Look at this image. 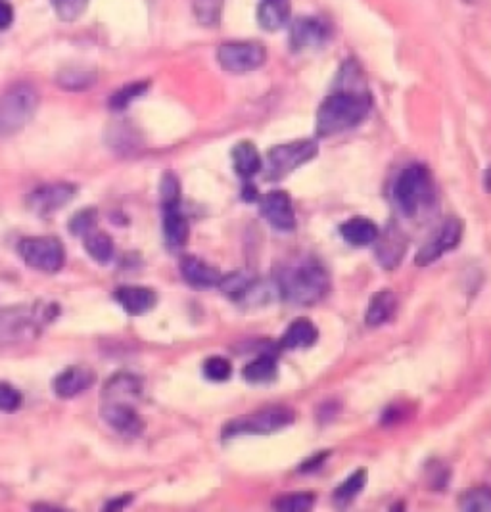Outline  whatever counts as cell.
<instances>
[{
	"label": "cell",
	"instance_id": "cell-25",
	"mask_svg": "<svg viewBox=\"0 0 491 512\" xmlns=\"http://www.w3.org/2000/svg\"><path fill=\"white\" fill-rule=\"evenodd\" d=\"M405 249H407V242L403 240V236L398 232H390L386 238H382L380 246H376V256L382 267L386 269H395L405 256Z\"/></svg>",
	"mask_w": 491,
	"mask_h": 512
},
{
	"label": "cell",
	"instance_id": "cell-13",
	"mask_svg": "<svg viewBox=\"0 0 491 512\" xmlns=\"http://www.w3.org/2000/svg\"><path fill=\"white\" fill-rule=\"evenodd\" d=\"M77 194L75 185L71 183H54L44 185L37 190H33L28 198L29 208L41 217L52 216L54 211L66 208L74 196Z\"/></svg>",
	"mask_w": 491,
	"mask_h": 512
},
{
	"label": "cell",
	"instance_id": "cell-1",
	"mask_svg": "<svg viewBox=\"0 0 491 512\" xmlns=\"http://www.w3.org/2000/svg\"><path fill=\"white\" fill-rule=\"evenodd\" d=\"M357 74L359 67L352 59L344 64L342 81L345 83V87L329 94L317 112L315 123L319 137H337L344 130L357 127L368 115L373 100H370V94L365 89L352 85Z\"/></svg>",
	"mask_w": 491,
	"mask_h": 512
},
{
	"label": "cell",
	"instance_id": "cell-26",
	"mask_svg": "<svg viewBox=\"0 0 491 512\" xmlns=\"http://www.w3.org/2000/svg\"><path fill=\"white\" fill-rule=\"evenodd\" d=\"M277 361L271 355H259L257 359L244 366V378L251 384H269L277 378Z\"/></svg>",
	"mask_w": 491,
	"mask_h": 512
},
{
	"label": "cell",
	"instance_id": "cell-21",
	"mask_svg": "<svg viewBox=\"0 0 491 512\" xmlns=\"http://www.w3.org/2000/svg\"><path fill=\"white\" fill-rule=\"evenodd\" d=\"M340 234L347 244L361 248L378 240V227L370 219L353 217L342 224Z\"/></svg>",
	"mask_w": 491,
	"mask_h": 512
},
{
	"label": "cell",
	"instance_id": "cell-11",
	"mask_svg": "<svg viewBox=\"0 0 491 512\" xmlns=\"http://www.w3.org/2000/svg\"><path fill=\"white\" fill-rule=\"evenodd\" d=\"M330 26L322 18L302 16L290 28V46L294 52L319 49L330 39Z\"/></svg>",
	"mask_w": 491,
	"mask_h": 512
},
{
	"label": "cell",
	"instance_id": "cell-6",
	"mask_svg": "<svg viewBox=\"0 0 491 512\" xmlns=\"http://www.w3.org/2000/svg\"><path fill=\"white\" fill-rule=\"evenodd\" d=\"M317 152H319L317 142L311 138L273 146L267 154L269 161L267 178L269 181H281V178L289 177L297 168H302L304 163L313 160L317 156Z\"/></svg>",
	"mask_w": 491,
	"mask_h": 512
},
{
	"label": "cell",
	"instance_id": "cell-9",
	"mask_svg": "<svg viewBox=\"0 0 491 512\" xmlns=\"http://www.w3.org/2000/svg\"><path fill=\"white\" fill-rule=\"evenodd\" d=\"M39 319L28 307L6 309L0 313V348L20 343L37 335Z\"/></svg>",
	"mask_w": 491,
	"mask_h": 512
},
{
	"label": "cell",
	"instance_id": "cell-12",
	"mask_svg": "<svg viewBox=\"0 0 491 512\" xmlns=\"http://www.w3.org/2000/svg\"><path fill=\"white\" fill-rule=\"evenodd\" d=\"M261 216L271 224L273 229L281 232H292L297 227L296 211L292 206V198L284 190H273L259 201Z\"/></svg>",
	"mask_w": 491,
	"mask_h": 512
},
{
	"label": "cell",
	"instance_id": "cell-27",
	"mask_svg": "<svg viewBox=\"0 0 491 512\" xmlns=\"http://www.w3.org/2000/svg\"><path fill=\"white\" fill-rule=\"evenodd\" d=\"M85 249L87 254L94 259L99 261V264H110L114 252H115V246L114 240L107 234L99 232V231H92L85 236Z\"/></svg>",
	"mask_w": 491,
	"mask_h": 512
},
{
	"label": "cell",
	"instance_id": "cell-7",
	"mask_svg": "<svg viewBox=\"0 0 491 512\" xmlns=\"http://www.w3.org/2000/svg\"><path fill=\"white\" fill-rule=\"evenodd\" d=\"M218 59L225 71L248 74L267 62V49L257 41H233L219 46Z\"/></svg>",
	"mask_w": 491,
	"mask_h": 512
},
{
	"label": "cell",
	"instance_id": "cell-5",
	"mask_svg": "<svg viewBox=\"0 0 491 512\" xmlns=\"http://www.w3.org/2000/svg\"><path fill=\"white\" fill-rule=\"evenodd\" d=\"M294 422V413L289 407H265L256 413L241 416L225 426L223 436H244V434H273Z\"/></svg>",
	"mask_w": 491,
	"mask_h": 512
},
{
	"label": "cell",
	"instance_id": "cell-33",
	"mask_svg": "<svg viewBox=\"0 0 491 512\" xmlns=\"http://www.w3.org/2000/svg\"><path fill=\"white\" fill-rule=\"evenodd\" d=\"M147 89H148V83H133V85H127L123 89L115 91L114 97L110 98L112 110H125L127 106L133 102L135 98L142 97Z\"/></svg>",
	"mask_w": 491,
	"mask_h": 512
},
{
	"label": "cell",
	"instance_id": "cell-40",
	"mask_svg": "<svg viewBox=\"0 0 491 512\" xmlns=\"http://www.w3.org/2000/svg\"><path fill=\"white\" fill-rule=\"evenodd\" d=\"M325 457L327 455H319V457H315V459H309V462H305L304 467H302V470H309V469H317V467H321L322 462H325Z\"/></svg>",
	"mask_w": 491,
	"mask_h": 512
},
{
	"label": "cell",
	"instance_id": "cell-14",
	"mask_svg": "<svg viewBox=\"0 0 491 512\" xmlns=\"http://www.w3.org/2000/svg\"><path fill=\"white\" fill-rule=\"evenodd\" d=\"M100 413L106 424H110L119 434L139 436L142 432V428H145L139 413L135 411L133 405H131V399L104 398Z\"/></svg>",
	"mask_w": 491,
	"mask_h": 512
},
{
	"label": "cell",
	"instance_id": "cell-19",
	"mask_svg": "<svg viewBox=\"0 0 491 512\" xmlns=\"http://www.w3.org/2000/svg\"><path fill=\"white\" fill-rule=\"evenodd\" d=\"M181 275L188 284L196 286V288H215V286L221 284L223 279L218 269L194 256H186L181 259Z\"/></svg>",
	"mask_w": 491,
	"mask_h": 512
},
{
	"label": "cell",
	"instance_id": "cell-37",
	"mask_svg": "<svg viewBox=\"0 0 491 512\" xmlns=\"http://www.w3.org/2000/svg\"><path fill=\"white\" fill-rule=\"evenodd\" d=\"M21 405V394L10 384H0V411H16Z\"/></svg>",
	"mask_w": 491,
	"mask_h": 512
},
{
	"label": "cell",
	"instance_id": "cell-18",
	"mask_svg": "<svg viewBox=\"0 0 491 512\" xmlns=\"http://www.w3.org/2000/svg\"><path fill=\"white\" fill-rule=\"evenodd\" d=\"M115 300L129 315H145L158 302V295L147 286H122L115 290Z\"/></svg>",
	"mask_w": 491,
	"mask_h": 512
},
{
	"label": "cell",
	"instance_id": "cell-24",
	"mask_svg": "<svg viewBox=\"0 0 491 512\" xmlns=\"http://www.w3.org/2000/svg\"><path fill=\"white\" fill-rule=\"evenodd\" d=\"M233 161H234L236 175L242 177L244 181H248V178L257 175L261 171V165H263L257 148L251 145L249 140L238 142V145L234 146Z\"/></svg>",
	"mask_w": 491,
	"mask_h": 512
},
{
	"label": "cell",
	"instance_id": "cell-34",
	"mask_svg": "<svg viewBox=\"0 0 491 512\" xmlns=\"http://www.w3.org/2000/svg\"><path fill=\"white\" fill-rule=\"evenodd\" d=\"M203 374L210 378L211 382H225L233 374L231 363L225 359V357H210V359L203 363Z\"/></svg>",
	"mask_w": 491,
	"mask_h": 512
},
{
	"label": "cell",
	"instance_id": "cell-16",
	"mask_svg": "<svg viewBox=\"0 0 491 512\" xmlns=\"http://www.w3.org/2000/svg\"><path fill=\"white\" fill-rule=\"evenodd\" d=\"M94 380H97V373L89 366H67L64 373H59L54 380V394L62 399L75 398L83 391L89 390Z\"/></svg>",
	"mask_w": 491,
	"mask_h": 512
},
{
	"label": "cell",
	"instance_id": "cell-38",
	"mask_svg": "<svg viewBox=\"0 0 491 512\" xmlns=\"http://www.w3.org/2000/svg\"><path fill=\"white\" fill-rule=\"evenodd\" d=\"M12 20H14V10H12L6 0H0V29L10 28Z\"/></svg>",
	"mask_w": 491,
	"mask_h": 512
},
{
	"label": "cell",
	"instance_id": "cell-23",
	"mask_svg": "<svg viewBox=\"0 0 491 512\" xmlns=\"http://www.w3.org/2000/svg\"><path fill=\"white\" fill-rule=\"evenodd\" d=\"M317 327L309 319H296L284 332L281 345L284 350H305L317 342Z\"/></svg>",
	"mask_w": 491,
	"mask_h": 512
},
{
	"label": "cell",
	"instance_id": "cell-2",
	"mask_svg": "<svg viewBox=\"0 0 491 512\" xmlns=\"http://www.w3.org/2000/svg\"><path fill=\"white\" fill-rule=\"evenodd\" d=\"M279 292L294 305H315L330 290L327 269L315 257H297L277 272Z\"/></svg>",
	"mask_w": 491,
	"mask_h": 512
},
{
	"label": "cell",
	"instance_id": "cell-10",
	"mask_svg": "<svg viewBox=\"0 0 491 512\" xmlns=\"http://www.w3.org/2000/svg\"><path fill=\"white\" fill-rule=\"evenodd\" d=\"M461 238H463V223L457 217L447 219L441 224V229L436 232V236L430 238L426 246L418 249L415 264L418 267L432 265L434 261H438L443 254H447L451 252V249L457 248Z\"/></svg>",
	"mask_w": 491,
	"mask_h": 512
},
{
	"label": "cell",
	"instance_id": "cell-32",
	"mask_svg": "<svg viewBox=\"0 0 491 512\" xmlns=\"http://www.w3.org/2000/svg\"><path fill=\"white\" fill-rule=\"evenodd\" d=\"M313 505H315L313 493L284 495L279 499V501H274V508L284 510V512H305V510H311Z\"/></svg>",
	"mask_w": 491,
	"mask_h": 512
},
{
	"label": "cell",
	"instance_id": "cell-22",
	"mask_svg": "<svg viewBox=\"0 0 491 512\" xmlns=\"http://www.w3.org/2000/svg\"><path fill=\"white\" fill-rule=\"evenodd\" d=\"M395 309H398V300H395V294L388 288L380 290L376 295H373V300L368 303L365 323L370 328H376L386 325L388 320L393 317Z\"/></svg>",
	"mask_w": 491,
	"mask_h": 512
},
{
	"label": "cell",
	"instance_id": "cell-39",
	"mask_svg": "<svg viewBox=\"0 0 491 512\" xmlns=\"http://www.w3.org/2000/svg\"><path fill=\"white\" fill-rule=\"evenodd\" d=\"M131 499H133L131 495H127V497H119L117 501H110V503H107L106 508H107V510H119V508H125V507L131 503Z\"/></svg>",
	"mask_w": 491,
	"mask_h": 512
},
{
	"label": "cell",
	"instance_id": "cell-20",
	"mask_svg": "<svg viewBox=\"0 0 491 512\" xmlns=\"http://www.w3.org/2000/svg\"><path fill=\"white\" fill-rule=\"evenodd\" d=\"M292 14L290 0H261L257 6V21L263 29L279 31L289 23Z\"/></svg>",
	"mask_w": 491,
	"mask_h": 512
},
{
	"label": "cell",
	"instance_id": "cell-17",
	"mask_svg": "<svg viewBox=\"0 0 491 512\" xmlns=\"http://www.w3.org/2000/svg\"><path fill=\"white\" fill-rule=\"evenodd\" d=\"M181 201L163 204V234L171 249H181L188 242V221L181 211Z\"/></svg>",
	"mask_w": 491,
	"mask_h": 512
},
{
	"label": "cell",
	"instance_id": "cell-4",
	"mask_svg": "<svg viewBox=\"0 0 491 512\" xmlns=\"http://www.w3.org/2000/svg\"><path fill=\"white\" fill-rule=\"evenodd\" d=\"M37 106L39 92L29 83H20L6 91L0 98V137L6 138L20 133L31 122Z\"/></svg>",
	"mask_w": 491,
	"mask_h": 512
},
{
	"label": "cell",
	"instance_id": "cell-31",
	"mask_svg": "<svg viewBox=\"0 0 491 512\" xmlns=\"http://www.w3.org/2000/svg\"><path fill=\"white\" fill-rule=\"evenodd\" d=\"M459 507L469 512H491V490L476 487V490L464 492L459 499Z\"/></svg>",
	"mask_w": 491,
	"mask_h": 512
},
{
	"label": "cell",
	"instance_id": "cell-8",
	"mask_svg": "<svg viewBox=\"0 0 491 512\" xmlns=\"http://www.w3.org/2000/svg\"><path fill=\"white\" fill-rule=\"evenodd\" d=\"M20 256L26 264L41 272H58L64 267L66 254L59 240L52 236H35L20 242Z\"/></svg>",
	"mask_w": 491,
	"mask_h": 512
},
{
	"label": "cell",
	"instance_id": "cell-30",
	"mask_svg": "<svg viewBox=\"0 0 491 512\" xmlns=\"http://www.w3.org/2000/svg\"><path fill=\"white\" fill-rule=\"evenodd\" d=\"M367 484V470L361 469V470H357L353 472L350 478H347L338 490L337 493H334V499H337V503L338 505H347L350 501H353V499L363 492V487Z\"/></svg>",
	"mask_w": 491,
	"mask_h": 512
},
{
	"label": "cell",
	"instance_id": "cell-35",
	"mask_svg": "<svg viewBox=\"0 0 491 512\" xmlns=\"http://www.w3.org/2000/svg\"><path fill=\"white\" fill-rule=\"evenodd\" d=\"M87 4H89V0H52L56 14L66 21L77 20L83 12H85Z\"/></svg>",
	"mask_w": 491,
	"mask_h": 512
},
{
	"label": "cell",
	"instance_id": "cell-15",
	"mask_svg": "<svg viewBox=\"0 0 491 512\" xmlns=\"http://www.w3.org/2000/svg\"><path fill=\"white\" fill-rule=\"evenodd\" d=\"M219 288L223 294L229 297V300L236 303H257V297H265V288H263L261 282L256 280L254 275H249L246 271L231 272L221 279Z\"/></svg>",
	"mask_w": 491,
	"mask_h": 512
},
{
	"label": "cell",
	"instance_id": "cell-28",
	"mask_svg": "<svg viewBox=\"0 0 491 512\" xmlns=\"http://www.w3.org/2000/svg\"><path fill=\"white\" fill-rule=\"evenodd\" d=\"M56 81H58V85L66 91H85L91 85H94L97 77H94L92 71L81 69V67H67L59 71Z\"/></svg>",
	"mask_w": 491,
	"mask_h": 512
},
{
	"label": "cell",
	"instance_id": "cell-3",
	"mask_svg": "<svg viewBox=\"0 0 491 512\" xmlns=\"http://www.w3.org/2000/svg\"><path fill=\"white\" fill-rule=\"evenodd\" d=\"M395 204L403 216L416 217L421 209L432 204L434 200V181L426 165H409L393 186Z\"/></svg>",
	"mask_w": 491,
	"mask_h": 512
},
{
	"label": "cell",
	"instance_id": "cell-36",
	"mask_svg": "<svg viewBox=\"0 0 491 512\" xmlns=\"http://www.w3.org/2000/svg\"><path fill=\"white\" fill-rule=\"evenodd\" d=\"M94 224H97V209H83L69 221V231L75 236H87L94 231Z\"/></svg>",
	"mask_w": 491,
	"mask_h": 512
},
{
	"label": "cell",
	"instance_id": "cell-29",
	"mask_svg": "<svg viewBox=\"0 0 491 512\" xmlns=\"http://www.w3.org/2000/svg\"><path fill=\"white\" fill-rule=\"evenodd\" d=\"M225 0H194L193 10L200 26L218 28L223 16Z\"/></svg>",
	"mask_w": 491,
	"mask_h": 512
}]
</instances>
